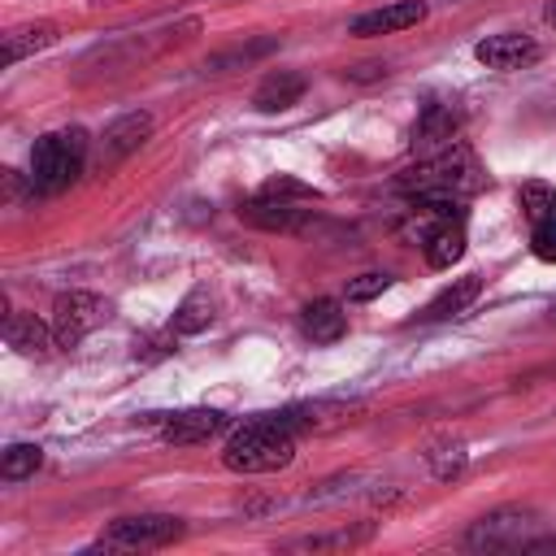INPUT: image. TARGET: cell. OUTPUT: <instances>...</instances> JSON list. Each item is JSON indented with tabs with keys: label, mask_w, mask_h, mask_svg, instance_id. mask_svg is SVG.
I'll return each instance as SVG.
<instances>
[{
	"label": "cell",
	"mask_w": 556,
	"mask_h": 556,
	"mask_svg": "<svg viewBox=\"0 0 556 556\" xmlns=\"http://www.w3.org/2000/svg\"><path fill=\"white\" fill-rule=\"evenodd\" d=\"M387 287H391V274H378V269H374V274H361V278H348V291H343V295H348L352 304H365V300H374V295H382Z\"/></svg>",
	"instance_id": "484cf974"
},
{
	"label": "cell",
	"mask_w": 556,
	"mask_h": 556,
	"mask_svg": "<svg viewBox=\"0 0 556 556\" xmlns=\"http://www.w3.org/2000/svg\"><path fill=\"white\" fill-rule=\"evenodd\" d=\"M552 317H556V308H552Z\"/></svg>",
	"instance_id": "f546056e"
},
{
	"label": "cell",
	"mask_w": 556,
	"mask_h": 556,
	"mask_svg": "<svg viewBox=\"0 0 556 556\" xmlns=\"http://www.w3.org/2000/svg\"><path fill=\"white\" fill-rule=\"evenodd\" d=\"M113 317V304L96 291H65L56 304H52V334H56V348H78L96 326H104Z\"/></svg>",
	"instance_id": "5b68a950"
},
{
	"label": "cell",
	"mask_w": 556,
	"mask_h": 556,
	"mask_svg": "<svg viewBox=\"0 0 556 556\" xmlns=\"http://www.w3.org/2000/svg\"><path fill=\"white\" fill-rule=\"evenodd\" d=\"M39 465H43V452H39L35 443H13V447H4V456H0V478H4V482H22V478H30Z\"/></svg>",
	"instance_id": "7402d4cb"
},
{
	"label": "cell",
	"mask_w": 556,
	"mask_h": 556,
	"mask_svg": "<svg viewBox=\"0 0 556 556\" xmlns=\"http://www.w3.org/2000/svg\"><path fill=\"white\" fill-rule=\"evenodd\" d=\"M382 74H387L382 61H361V65L343 70V78H352V83H374V78H382Z\"/></svg>",
	"instance_id": "83f0119b"
},
{
	"label": "cell",
	"mask_w": 556,
	"mask_h": 556,
	"mask_svg": "<svg viewBox=\"0 0 556 556\" xmlns=\"http://www.w3.org/2000/svg\"><path fill=\"white\" fill-rule=\"evenodd\" d=\"M261 191H265V195H278V200H317V187H313V182H300V178H291V174L265 178Z\"/></svg>",
	"instance_id": "cb8c5ba5"
},
{
	"label": "cell",
	"mask_w": 556,
	"mask_h": 556,
	"mask_svg": "<svg viewBox=\"0 0 556 556\" xmlns=\"http://www.w3.org/2000/svg\"><path fill=\"white\" fill-rule=\"evenodd\" d=\"M83 161H87V130L78 126L48 130L30 148V187L39 195H56L83 174Z\"/></svg>",
	"instance_id": "3957f363"
},
{
	"label": "cell",
	"mask_w": 556,
	"mask_h": 556,
	"mask_svg": "<svg viewBox=\"0 0 556 556\" xmlns=\"http://www.w3.org/2000/svg\"><path fill=\"white\" fill-rule=\"evenodd\" d=\"M395 187L413 200H465L486 187V169L478 165L473 148L456 139L439 152H426L417 165H408L395 178Z\"/></svg>",
	"instance_id": "6da1fadb"
},
{
	"label": "cell",
	"mask_w": 556,
	"mask_h": 556,
	"mask_svg": "<svg viewBox=\"0 0 556 556\" xmlns=\"http://www.w3.org/2000/svg\"><path fill=\"white\" fill-rule=\"evenodd\" d=\"M152 135V113L135 109V113H122L113 126H104V148H100V161L104 165H117L122 156H130L143 139Z\"/></svg>",
	"instance_id": "7c38bea8"
},
{
	"label": "cell",
	"mask_w": 556,
	"mask_h": 556,
	"mask_svg": "<svg viewBox=\"0 0 556 556\" xmlns=\"http://www.w3.org/2000/svg\"><path fill=\"white\" fill-rule=\"evenodd\" d=\"M213 326V295L204 287H195L169 317V334H200Z\"/></svg>",
	"instance_id": "d6986e66"
},
{
	"label": "cell",
	"mask_w": 556,
	"mask_h": 556,
	"mask_svg": "<svg viewBox=\"0 0 556 556\" xmlns=\"http://www.w3.org/2000/svg\"><path fill=\"white\" fill-rule=\"evenodd\" d=\"M239 217L256 230H300L304 226V208H295V200H278V195H265L256 191L252 200L239 204Z\"/></svg>",
	"instance_id": "8fae6325"
},
{
	"label": "cell",
	"mask_w": 556,
	"mask_h": 556,
	"mask_svg": "<svg viewBox=\"0 0 556 556\" xmlns=\"http://www.w3.org/2000/svg\"><path fill=\"white\" fill-rule=\"evenodd\" d=\"M156 430H161V439L174 443V447L208 443L213 434L226 430V413H217V408H182V413H165V417H156Z\"/></svg>",
	"instance_id": "52a82bcc"
},
{
	"label": "cell",
	"mask_w": 556,
	"mask_h": 556,
	"mask_svg": "<svg viewBox=\"0 0 556 556\" xmlns=\"http://www.w3.org/2000/svg\"><path fill=\"white\" fill-rule=\"evenodd\" d=\"M265 52H274V39H256L252 48H230V52L213 56L204 70H208V74H222V70H230V65H248V61H256V56H265Z\"/></svg>",
	"instance_id": "d4e9b609"
},
{
	"label": "cell",
	"mask_w": 556,
	"mask_h": 556,
	"mask_svg": "<svg viewBox=\"0 0 556 556\" xmlns=\"http://www.w3.org/2000/svg\"><path fill=\"white\" fill-rule=\"evenodd\" d=\"M300 326H304V334L313 343H334V339L348 334V313L334 300H313V304H304Z\"/></svg>",
	"instance_id": "ac0fdd59"
},
{
	"label": "cell",
	"mask_w": 556,
	"mask_h": 556,
	"mask_svg": "<svg viewBox=\"0 0 556 556\" xmlns=\"http://www.w3.org/2000/svg\"><path fill=\"white\" fill-rule=\"evenodd\" d=\"M478 295H482V278H478V274H465V278H456L452 287H443V291L421 308V321H447V317L465 313Z\"/></svg>",
	"instance_id": "2e32d148"
},
{
	"label": "cell",
	"mask_w": 556,
	"mask_h": 556,
	"mask_svg": "<svg viewBox=\"0 0 556 556\" xmlns=\"http://www.w3.org/2000/svg\"><path fill=\"white\" fill-rule=\"evenodd\" d=\"M460 256H465V217H439L434 230L426 235V265L452 269Z\"/></svg>",
	"instance_id": "5bb4252c"
},
{
	"label": "cell",
	"mask_w": 556,
	"mask_h": 556,
	"mask_svg": "<svg viewBox=\"0 0 556 556\" xmlns=\"http://www.w3.org/2000/svg\"><path fill=\"white\" fill-rule=\"evenodd\" d=\"M539 52H543V48H539L530 35H517V30L486 35V39L473 48V56H478L486 70H521V65L539 61Z\"/></svg>",
	"instance_id": "9c48e42d"
},
{
	"label": "cell",
	"mask_w": 556,
	"mask_h": 556,
	"mask_svg": "<svg viewBox=\"0 0 556 556\" xmlns=\"http://www.w3.org/2000/svg\"><path fill=\"white\" fill-rule=\"evenodd\" d=\"M4 343L17 348V352H26V356H43L48 348H56V334L35 313H9L4 317Z\"/></svg>",
	"instance_id": "9a60e30c"
},
{
	"label": "cell",
	"mask_w": 556,
	"mask_h": 556,
	"mask_svg": "<svg viewBox=\"0 0 556 556\" xmlns=\"http://www.w3.org/2000/svg\"><path fill=\"white\" fill-rule=\"evenodd\" d=\"M530 526H534V513H526V508H495V513H486V517H478L469 526L465 543L469 547H513V543L526 539Z\"/></svg>",
	"instance_id": "ba28073f"
},
{
	"label": "cell",
	"mask_w": 556,
	"mask_h": 556,
	"mask_svg": "<svg viewBox=\"0 0 556 556\" xmlns=\"http://www.w3.org/2000/svg\"><path fill=\"white\" fill-rule=\"evenodd\" d=\"M530 248H534V256H539V261H552V265H556V217L534 226V235H530Z\"/></svg>",
	"instance_id": "4316f807"
},
{
	"label": "cell",
	"mask_w": 556,
	"mask_h": 556,
	"mask_svg": "<svg viewBox=\"0 0 556 556\" xmlns=\"http://www.w3.org/2000/svg\"><path fill=\"white\" fill-rule=\"evenodd\" d=\"M187 534L182 517H169V513H139V517H117L100 539H96V552H156V547H169Z\"/></svg>",
	"instance_id": "277c9868"
},
{
	"label": "cell",
	"mask_w": 556,
	"mask_h": 556,
	"mask_svg": "<svg viewBox=\"0 0 556 556\" xmlns=\"http://www.w3.org/2000/svg\"><path fill=\"white\" fill-rule=\"evenodd\" d=\"M291 460H295V430L278 413L239 426L222 447V465L230 473H274L287 469Z\"/></svg>",
	"instance_id": "7a4b0ae2"
},
{
	"label": "cell",
	"mask_w": 556,
	"mask_h": 556,
	"mask_svg": "<svg viewBox=\"0 0 556 556\" xmlns=\"http://www.w3.org/2000/svg\"><path fill=\"white\" fill-rule=\"evenodd\" d=\"M426 460H430L434 478H452V473L465 469V443H460V439H456V443H439V447L426 452Z\"/></svg>",
	"instance_id": "603a6c76"
},
{
	"label": "cell",
	"mask_w": 556,
	"mask_h": 556,
	"mask_svg": "<svg viewBox=\"0 0 556 556\" xmlns=\"http://www.w3.org/2000/svg\"><path fill=\"white\" fill-rule=\"evenodd\" d=\"M456 130H460V109L456 100H430L421 104L417 122H413V148L426 156V152H439L447 143H456Z\"/></svg>",
	"instance_id": "8992f818"
},
{
	"label": "cell",
	"mask_w": 556,
	"mask_h": 556,
	"mask_svg": "<svg viewBox=\"0 0 556 556\" xmlns=\"http://www.w3.org/2000/svg\"><path fill=\"white\" fill-rule=\"evenodd\" d=\"M52 43H56V26H52V22H26V26H13V30L4 35L0 61H4V65H17V61H26L30 52H43V48H52Z\"/></svg>",
	"instance_id": "e0dca14e"
},
{
	"label": "cell",
	"mask_w": 556,
	"mask_h": 556,
	"mask_svg": "<svg viewBox=\"0 0 556 556\" xmlns=\"http://www.w3.org/2000/svg\"><path fill=\"white\" fill-rule=\"evenodd\" d=\"M304 91H308V78H304V74H295V70H274V74H265L261 87L252 91V104H256L261 113H282V109L300 104Z\"/></svg>",
	"instance_id": "4fadbf2b"
},
{
	"label": "cell",
	"mask_w": 556,
	"mask_h": 556,
	"mask_svg": "<svg viewBox=\"0 0 556 556\" xmlns=\"http://www.w3.org/2000/svg\"><path fill=\"white\" fill-rule=\"evenodd\" d=\"M517 204H521V213H526L534 226H539V222H552V217H556V187L530 178V182H521Z\"/></svg>",
	"instance_id": "44dd1931"
},
{
	"label": "cell",
	"mask_w": 556,
	"mask_h": 556,
	"mask_svg": "<svg viewBox=\"0 0 556 556\" xmlns=\"http://www.w3.org/2000/svg\"><path fill=\"white\" fill-rule=\"evenodd\" d=\"M426 4L421 0H395V4H382V9H369L361 17H352V35L369 39V35H395V30H408L417 22H426Z\"/></svg>",
	"instance_id": "30bf717a"
},
{
	"label": "cell",
	"mask_w": 556,
	"mask_h": 556,
	"mask_svg": "<svg viewBox=\"0 0 556 556\" xmlns=\"http://www.w3.org/2000/svg\"><path fill=\"white\" fill-rule=\"evenodd\" d=\"M374 539V526H356V530H330V534H304V539H291V543H282V547H291V552H326V547H361V543H369Z\"/></svg>",
	"instance_id": "ffe728a7"
},
{
	"label": "cell",
	"mask_w": 556,
	"mask_h": 556,
	"mask_svg": "<svg viewBox=\"0 0 556 556\" xmlns=\"http://www.w3.org/2000/svg\"><path fill=\"white\" fill-rule=\"evenodd\" d=\"M543 17H547V26H556V0H547V9H543Z\"/></svg>",
	"instance_id": "f1b7e54d"
}]
</instances>
